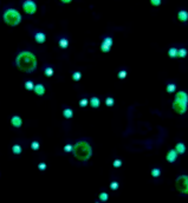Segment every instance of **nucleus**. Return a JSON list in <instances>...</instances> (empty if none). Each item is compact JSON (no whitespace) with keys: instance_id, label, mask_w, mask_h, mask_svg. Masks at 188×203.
I'll return each instance as SVG.
<instances>
[{"instance_id":"obj_1","label":"nucleus","mask_w":188,"mask_h":203,"mask_svg":"<svg viewBox=\"0 0 188 203\" xmlns=\"http://www.w3.org/2000/svg\"><path fill=\"white\" fill-rule=\"evenodd\" d=\"M15 64H17L20 71L26 73H32L37 69V58L32 52L23 51L15 58Z\"/></svg>"},{"instance_id":"obj_2","label":"nucleus","mask_w":188,"mask_h":203,"mask_svg":"<svg viewBox=\"0 0 188 203\" xmlns=\"http://www.w3.org/2000/svg\"><path fill=\"white\" fill-rule=\"evenodd\" d=\"M73 155L78 160V161H88L91 155H92V149L88 142H85V140H79V142H77L75 145H73Z\"/></svg>"},{"instance_id":"obj_3","label":"nucleus","mask_w":188,"mask_h":203,"mask_svg":"<svg viewBox=\"0 0 188 203\" xmlns=\"http://www.w3.org/2000/svg\"><path fill=\"white\" fill-rule=\"evenodd\" d=\"M4 21L6 22V25L9 26H18L20 22H21V14L14 9H7L5 12H4Z\"/></svg>"},{"instance_id":"obj_4","label":"nucleus","mask_w":188,"mask_h":203,"mask_svg":"<svg viewBox=\"0 0 188 203\" xmlns=\"http://www.w3.org/2000/svg\"><path fill=\"white\" fill-rule=\"evenodd\" d=\"M176 189L181 194H188V176L182 175L176 179Z\"/></svg>"},{"instance_id":"obj_5","label":"nucleus","mask_w":188,"mask_h":203,"mask_svg":"<svg viewBox=\"0 0 188 203\" xmlns=\"http://www.w3.org/2000/svg\"><path fill=\"white\" fill-rule=\"evenodd\" d=\"M23 10H24V12L26 14L32 15L37 11V5H36L34 1H32V0H26V1L23 3Z\"/></svg>"},{"instance_id":"obj_6","label":"nucleus","mask_w":188,"mask_h":203,"mask_svg":"<svg viewBox=\"0 0 188 203\" xmlns=\"http://www.w3.org/2000/svg\"><path fill=\"white\" fill-rule=\"evenodd\" d=\"M187 105L186 103H182V102H177V100H174L173 104H171V107H173V110L179 113V115H183L187 112Z\"/></svg>"},{"instance_id":"obj_7","label":"nucleus","mask_w":188,"mask_h":203,"mask_svg":"<svg viewBox=\"0 0 188 203\" xmlns=\"http://www.w3.org/2000/svg\"><path fill=\"white\" fill-rule=\"evenodd\" d=\"M174 100L182 102V103L188 104V95H187V92H185V91H179V92H176L175 99H174Z\"/></svg>"},{"instance_id":"obj_8","label":"nucleus","mask_w":188,"mask_h":203,"mask_svg":"<svg viewBox=\"0 0 188 203\" xmlns=\"http://www.w3.org/2000/svg\"><path fill=\"white\" fill-rule=\"evenodd\" d=\"M166 160H167V162H169V163H174V162L177 160V152L175 151V149H170V150L167 152Z\"/></svg>"},{"instance_id":"obj_9","label":"nucleus","mask_w":188,"mask_h":203,"mask_svg":"<svg viewBox=\"0 0 188 203\" xmlns=\"http://www.w3.org/2000/svg\"><path fill=\"white\" fill-rule=\"evenodd\" d=\"M11 124H12V127H14L15 129H19L21 125H23V119H21V117L20 116H13L12 118H11Z\"/></svg>"},{"instance_id":"obj_10","label":"nucleus","mask_w":188,"mask_h":203,"mask_svg":"<svg viewBox=\"0 0 188 203\" xmlns=\"http://www.w3.org/2000/svg\"><path fill=\"white\" fill-rule=\"evenodd\" d=\"M33 91L36 92V95H38V96H43L44 93H45V86H44L43 84H36Z\"/></svg>"},{"instance_id":"obj_11","label":"nucleus","mask_w":188,"mask_h":203,"mask_svg":"<svg viewBox=\"0 0 188 203\" xmlns=\"http://www.w3.org/2000/svg\"><path fill=\"white\" fill-rule=\"evenodd\" d=\"M34 40H36L38 44H43V43H45V40H46V36H45V33H43V32H37V33L34 34Z\"/></svg>"},{"instance_id":"obj_12","label":"nucleus","mask_w":188,"mask_h":203,"mask_svg":"<svg viewBox=\"0 0 188 203\" xmlns=\"http://www.w3.org/2000/svg\"><path fill=\"white\" fill-rule=\"evenodd\" d=\"M175 151L177 152V155L185 154V152H186V145H185L183 143H181V142L176 143V145H175Z\"/></svg>"},{"instance_id":"obj_13","label":"nucleus","mask_w":188,"mask_h":203,"mask_svg":"<svg viewBox=\"0 0 188 203\" xmlns=\"http://www.w3.org/2000/svg\"><path fill=\"white\" fill-rule=\"evenodd\" d=\"M177 19L180 20V21H182V22H186L187 20H188V12L187 11H179V13H177Z\"/></svg>"},{"instance_id":"obj_14","label":"nucleus","mask_w":188,"mask_h":203,"mask_svg":"<svg viewBox=\"0 0 188 203\" xmlns=\"http://www.w3.org/2000/svg\"><path fill=\"white\" fill-rule=\"evenodd\" d=\"M89 103H90L91 107L97 109V107H99V105H101V100H99L98 97H91V99L89 100Z\"/></svg>"},{"instance_id":"obj_15","label":"nucleus","mask_w":188,"mask_h":203,"mask_svg":"<svg viewBox=\"0 0 188 203\" xmlns=\"http://www.w3.org/2000/svg\"><path fill=\"white\" fill-rule=\"evenodd\" d=\"M63 116L65 117L66 119H70V118H72V116H73V111H72V109H64V111H63Z\"/></svg>"},{"instance_id":"obj_16","label":"nucleus","mask_w":188,"mask_h":203,"mask_svg":"<svg viewBox=\"0 0 188 203\" xmlns=\"http://www.w3.org/2000/svg\"><path fill=\"white\" fill-rule=\"evenodd\" d=\"M58 45H59L60 49H66L69 46V40L66 38H60L59 42H58Z\"/></svg>"},{"instance_id":"obj_17","label":"nucleus","mask_w":188,"mask_h":203,"mask_svg":"<svg viewBox=\"0 0 188 203\" xmlns=\"http://www.w3.org/2000/svg\"><path fill=\"white\" fill-rule=\"evenodd\" d=\"M21 151H23V148H21L20 144H14V145L12 146V152H13L14 155H20Z\"/></svg>"},{"instance_id":"obj_18","label":"nucleus","mask_w":188,"mask_h":203,"mask_svg":"<svg viewBox=\"0 0 188 203\" xmlns=\"http://www.w3.org/2000/svg\"><path fill=\"white\" fill-rule=\"evenodd\" d=\"M166 91H167L168 93H174V92L176 91V85H175L174 83H169V84L167 85V88H166Z\"/></svg>"},{"instance_id":"obj_19","label":"nucleus","mask_w":188,"mask_h":203,"mask_svg":"<svg viewBox=\"0 0 188 203\" xmlns=\"http://www.w3.org/2000/svg\"><path fill=\"white\" fill-rule=\"evenodd\" d=\"M168 56L170 58H176L177 57V49L176 47H170L168 50Z\"/></svg>"},{"instance_id":"obj_20","label":"nucleus","mask_w":188,"mask_h":203,"mask_svg":"<svg viewBox=\"0 0 188 203\" xmlns=\"http://www.w3.org/2000/svg\"><path fill=\"white\" fill-rule=\"evenodd\" d=\"M53 73H54V71H53V69H52L51 66H48V67L44 69V74H45L46 77H52Z\"/></svg>"},{"instance_id":"obj_21","label":"nucleus","mask_w":188,"mask_h":203,"mask_svg":"<svg viewBox=\"0 0 188 203\" xmlns=\"http://www.w3.org/2000/svg\"><path fill=\"white\" fill-rule=\"evenodd\" d=\"M25 89H26L27 91H33V89H34L33 82H32V80H26V82H25Z\"/></svg>"},{"instance_id":"obj_22","label":"nucleus","mask_w":188,"mask_h":203,"mask_svg":"<svg viewBox=\"0 0 188 203\" xmlns=\"http://www.w3.org/2000/svg\"><path fill=\"white\" fill-rule=\"evenodd\" d=\"M113 43H114V40H113V38H111V37H105V38L103 39V43H102V44H104V45L109 46V47H111V46H113Z\"/></svg>"},{"instance_id":"obj_23","label":"nucleus","mask_w":188,"mask_h":203,"mask_svg":"<svg viewBox=\"0 0 188 203\" xmlns=\"http://www.w3.org/2000/svg\"><path fill=\"white\" fill-rule=\"evenodd\" d=\"M152 176H153L154 178L160 177V176H161V169H159V168H154V169H152Z\"/></svg>"},{"instance_id":"obj_24","label":"nucleus","mask_w":188,"mask_h":203,"mask_svg":"<svg viewBox=\"0 0 188 203\" xmlns=\"http://www.w3.org/2000/svg\"><path fill=\"white\" fill-rule=\"evenodd\" d=\"M39 148H40V143H39L38 140H32V142H31V149L32 150L37 151V150H39Z\"/></svg>"},{"instance_id":"obj_25","label":"nucleus","mask_w":188,"mask_h":203,"mask_svg":"<svg viewBox=\"0 0 188 203\" xmlns=\"http://www.w3.org/2000/svg\"><path fill=\"white\" fill-rule=\"evenodd\" d=\"M177 57H179V58H186V57H187V50H186V49H180V50H177Z\"/></svg>"},{"instance_id":"obj_26","label":"nucleus","mask_w":188,"mask_h":203,"mask_svg":"<svg viewBox=\"0 0 188 203\" xmlns=\"http://www.w3.org/2000/svg\"><path fill=\"white\" fill-rule=\"evenodd\" d=\"M98 197H99V200H101L102 202H107L108 198H109V195H108V192L103 191V192H101V194L98 195Z\"/></svg>"},{"instance_id":"obj_27","label":"nucleus","mask_w":188,"mask_h":203,"mask_svg":"<svg viewBox=\"0 0 188 203\" xmlns=\"http://www.w3.org/2000/svg\"><path fill=\"white\" fill-rule=\"evenodd\" d=\"M81 78H82V73H81L79 71L73 72V74H72V79H73L75 82H79V80H81Z\"/></svg>"},{"instance_id":"obj_28","label":"nucleus","mask_w":188,"mask_h":203,"mask_svg":"<svg viewBox=\"0 0 188 203\" xmlns=\"http://www.w3.org/2000/svg\"><path fill=\"white\" fill-rule=\"evenodd\" d=\"M114 104H115V100H114L113 97H107L105 98V105L107 106H113Z\"/></svg>"},{"instance_id":"obj_29","label":"nucleus","mask_w":188,"mask_h":203,"mask_svg":"<svg viewBox=\"0 0 188 203\" xmlns=\"http://www.w3.org/2000/svg\"><path fill=\"white\" fill-rule=\"evenodd\" d=\"M88 104H89V100H88L87 98H82V99L79 100V106H81V107L88 106Z\"/></svg>"},{"instance_id":"obj_30","label":"nucleus","mask_w":188,"mask_h":203,"mask_svg":"<svg viewBox=\"0 0 188 203\" xmlns=\"http://www.w3.org/2000/svg\"><path fill=\"white\" fill-rule=\"evenodd\" d=\"M118 187H120V184H118V182H116V181H113L110 183V189L111 190H117L118 189Z\"/></svg>"},{"instance_id":"obj_31","label":"nucleus","mask_w":188,"mask_h":203,"mask_svg":"<svg viewBox=\"0 0 188 203\" xmlns=\"http://www.w3.org/2000/svg\"><path fill=\"white\" fill-rule=\"evenodd\" d=\"M113 165H114V168H121V165H122V161L121 160H115L114 162H113Z\"/></svg>"},{"instance_id":"obj_32","label":"nucleus","mask_w":188,"mask_h":203,"mask_svg":"<svg viewBox=\"0 0 188 203\" xmlns=\"http://www.w3.org/2000/svg\"><path fill=\"white\" fill-rule=\"evenodd\" d=\"M46 168H48V165H46V163H45V162H40V163L38 164V169L40 170V171L46 170Z\"/></svg>"},{"instance_id":"obj_33","label":"nucleus","mask_w":188,"mask_h":203,"mask_svg":"<svg viewBox=\"0 0 188 203\" xmlns=\"http://www.w3.org/2000/svg\"><path fill=\"white\" fill-rule=\"evenodd\" d=\"M110 49H111V47H109V46H107V45H104V44H101V50H102V52L108 53L109 51H110Z\"/></svg>"},{"instance_id":"obj_34","label":"nucleus","mask_w":188,"mask_h":203,"mask_svg":"<svg viewBox=\"0 0 188 203\" xmlns=\"http://www.w3.org/2000/svg\"><path fill=\"white\" fill-rule=\"evenodd\" d=\"M125 77H127V71H125V70H121L118 72V78L120 79H124Z\"/></svg>"},{"instance_id":"obj_35","label":"nucleus","mask_w":188,"mask_h":203,"mask_svg":"<svg viewBox=\"0 0 188 203\" xmlns=\"http://www.w3.org/2000/svg\"><path fill=\"white\" fill-rule=\"evenodd\" d=\"M72 149H73V146H72L71 144H66V145L64 146V151H65V152H70V151H72Z\"/></svg>"},{"instance_id":"obj_36","label":"nucleus","mask_w":188,"mask_h":203,"mask_svg":"<svg viewBox=\"0 0 188 203\" xmlns=\"http://www.w3.org/2000/svg\"><path fill=\"white\" fill-rule=\"evenodd\" d=\"M150 4H152L153 6H160V5H161V0H152Z\"/></svg>"},{"instance_id":"obj_37","label":"nucleus","mask_w":188,"mask_h":203,"mask_svg":"<svg viewBox=\"0 0 188 203\" xmlns=\"http://www.w3.org/2000/svg\"><path fill=\"white\" fill-rule=\"evenodd\" d=\"M63 3H64V4H69L70 0H63Z\"/></svg>"},{"instance_id":"obj_38","label":"nucleus","mask_w":188,"mask_h":203,"mask_svg":"<svg viewBox=\"0 0 188 203\" xmlns=\"http://www.w3.org/2000/svg\"><path fill=\"white\" fill-rule=\"evenodd\" d=\"M96 203H101V202H96Z\"/></svg>"}]
</instances>
